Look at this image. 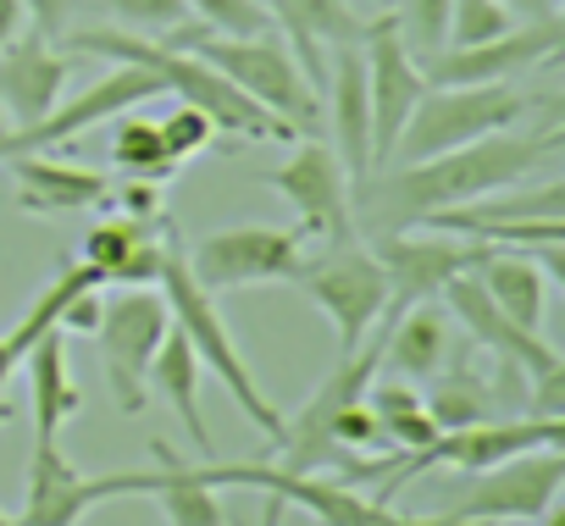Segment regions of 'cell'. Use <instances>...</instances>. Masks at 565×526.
<instances>
[{
    "label": "cell",
    "mask_w": 565,
    "mask_h": 526,
    "mask_svg": "<svg viewBox=\"0 0 565 526\" xmlns=\"http://www.w3.org/2000/svg\"><path fill=\"white\" fill-rule=\"evenodd\" d=\"M156 283H161V300H167V316H172V328L189 339V350L200 355V366L233 394V405L277 443L282 438V410L260 394V383H255V372L244 366V355L233 350V339H227V322H222V311H216V294H205L194 278H189V267H183V244H178V222L167 216L161 222V272H156Z\"/></svg>",
    "instance_id": "277c9868"
},
{
    "label": "cell",
    "mask_w": 565,
    "mask_h": 526,
    "mask_svg": "<svg viewBox=\"0 0 565 526\" xmlns=\"http://www.w3.org/2000/svg\"><path fill=\"white\" fill-rule=\"evenodd\" d=\"M537 526H565V504H559V498H554V504H548V509H543V515H537Z\"/></svg>",
    "instance_id": "7bdbcfd3"
},
{
    "label": "cell",
    "mask_w": 565,
    "mask_h": 526,
    "mask_svg": "<svg viewBox=\"0 0 565 526\" xmlns=\"http://www.w3.org/2000/svg\"><path fill=\"white\" fill-rule=\"evenodd\" d=\"M0 133H7V117H0Z\"/></svg>",
    "instance_id": "7dc6e473"
},
{
    "label": "cell",
    "mask_w": 565,
    "mask_h": 526,
    "mask_svg": "<svg viewBox=\"0 0 565 526\" xmlns=\"http://www.w3.org/2000/svg\"><path fill=\"white\" fill-rule=\"evenodd\" d=\"M366 405L377 410V427H383V443L388 449H422L427 438H438L433 416H427V399L411 388V383H366Z\"/></svg>",
    "instance_id": "f546056e"
},
{
    "label": "cell",
    "mask_w": 565,
    "mask_h": 526,
    "mask_svg": "<svg viewBox=\"0 0 565 526\" xmlns=\"http://www.w3.org/2000/svg\"><path fill=\"white\" fill-rule=\"evenodd\" d=\"M183 7H189V18H200L211 34L244 40V34H266V29H271V18H266L260 0H183Z\"/></svg>",
    "instance_id": "836d02e7"
},
{
    "label": "cell",
    "mask_w": 565,
    "mask_h": 526,
    "mask_svg": "<svg viewBox=\"0 0 565 526\" xmlns=\"http://www.w3.org/2000/svg\"><path fill=\"white\" fill-rule=\"evenodd\" d=\"M172 316H167V300L150 294V289H117L100 300V328H95V344H100V366H106V388L117 399L122 416H139L150 405V361L167 339Z\"/></svg>",
    "instance_id": "30bf717a"
},
{
    "label": "cell",
    "mask_w": 565,
    "mask_h": 526,
    "mask_svg": "<svg viewBox=\"0 0 565 526\" xmlns=\"http://www.w3.org/2000/svg\"><path fill=\"white\" fill-rule=\"evenodd\" d=\"M111 205L122 216H139V222H156L167 205H161V183H145V178H128L122 189H111Z\"/></svg>",
    "instance_id": "f35d334b"
},
{
    "label": "cell",
    "mask_w": 565,
    "mask_h": 526,
    "mask_svg": "<svg viewBox=\"0 0 565 526\" xmlns=\"http://www.w3.org/2000/svg\"><path fill=\"white\" fill-rule=\"evenodd\" d=\"M333 438H339V449H350V454H366V449L383 443V427H377V410L366 405V394L350 399V405L333 416Z\"/></svg>",
    "instance_id": "8d00e7d4"
},
{
    "label": "cell",
    "mask_w": 565,
    "mask_h": 526,
    "mask_svg": "<svg viewBox=\"0 0 565 526\" xmlns=\"http://www.w3.org/2000/svg\"><path fill=\"white\" fill-rule=\"evenodd\" d=\"M306 260V233L300 227H216L194 249H183V267L205 294H233L249 283H289Z\"/></svg>",
    "instance_id": "9c48e42d"
},
{
    "label": "cell",
    "mask_w": 565,
    "mask_h": 526,
    "mask_svg": "<svg viewBox=\"0 0 565 526\" xmlns=\"http://www.w3.org/2000/svg\"><path fill=\"white\" fill-rule=\"evenodd\" d=\"M62 45L78 51V56H106V62L150 67L167 95H178L183 106H200V111L216 122V133H227V139H255V144H295V139H300L289 122L271 117L260 100H249L244 89H233L216 67H205V62L189 56V51H167V45L150 40V34H128V29H122V34H117V29H67Z\"/></svg>",
    "instance_id": "7a4b0ae2"
},
{
    "label": "cell",
    "mask_w": 565,
    "mask_h": 526,
    "mask_svg": "<svg viewBox=\"0 0 565 526\" xmlns=\"http://www.w3.org/2000/svg\"><path fill=\"white\" fill-rule=\"evenodd\" d=\"M322 122H333V155L361 183L372 172V106H366V56L361 45L328 51V78H322Z\"/></svg>",
    "instance_id": "ffe728a7"
},
{
    "label": "cell",
    "mask_w": 565,
    "mask_h": 526,
    "mask_svg": "<svg viewBox=\"0 0 565 526\" xmlns=\"http://www.w3.org/2000/svg\"><path fill=\"white\" fill-rule=\"evenodd\" d=\"M200 377H205V366H200V355L189 350V339L178 333V328H167V339H161V350H156V361H150V394L156 399H167L172 405V416L183 421V432L194 438V449H200V460H216V443H211V427H205V416H200Z\"/></svg>",
    "instance_id": "484cf974"
},
{
    "label": "cell",
    "mask_w": 565,
    "mask_h": 526,
    "mask_svg": "<svg viewBox=\"0 0 565 526\" xmlns=\"http://www.w3.org/2000/svg\"><path fill=\"white\" fill-rule=\"evenodd\" d=\"M150 454H156L150 504L172 526H227L222 487L211 482V460H178V449H167V443H150Z\"/></svg>",
    "instance_id": "cb8c5ba5"
},
{
    "label": "cell",
    "mask_w": 565,
    "mask_h": 526,
    "mask_svg": "<svg viewBox=\"0 0 565 526\" xmlns=\"http://www.w3.org/2000/svg\"><path fill=\"white\" fill-rule=\"evenodd\" d=\"M100 289H84V294H73L67 300V311H62V322H56V333H95L100 328Z\"/></svg>",
    "instance_id": "ab89813d"
},
{
    "label": "cell",
    "mask_w": 565,
    "mask_h": 526,
    "mask_svg": "<svg viewBox=\"0 0 565 526\" xmlns=\"http://www.w3.org/2000/svg\"><path fill=\"white\" fill-rule=\"evenodd\" d=\"M515 29V12L504 0H449V29H444V45H482L493 34Z\"/></svg>",
    "instance_id": "1f68e13d"
},
{
    "label": "cell",
    "mask_w": 565,
    "mask_h": 526,
    "mask_svg": "<svg viewBox=\"0 0 565 526\" xmlns=\"http://www.w3.org/2000/svg\"><path fill=\"white\" fill-rule=\"evenodd\" d=\"M156 95H167V89H161V78H156L150 67L117 62V67L100 73L84 95L56 100L40 122H29V128H18V133H0V161L34 155V150H62V144H73L78 133H89V128H100V122H111V117H122V111L156 100Z\"/></svg>",
    "instance_id": "4fadbf2b"
},
{
    "label": "cell",
    "mask_w": 565,
    "mask_h": 526,
    "mask_svg": "<svg viewBox=\"0 0 565 526\" xmlns=\"http://www.w3.org/2000/svg\"><path fill=\"white\" fill-rule=\"evenodd\" d=\"M427 383H433V388H427L422 399H427V416H433V427H438V432L499 416V388H493L488 377H477L471 366H449V372L438 366Z\"/></svg>",
    "instance_id": "f1b7e54d"
},
{
    "label": "cell",
    "mask_w": 565,
    "mask_h": 526,
    "mask_svg": "<svg viewBox=\"0 0 565 526\" xmlns=\"http://www.w3.org/2000/svg\"><path fill=\"white\" fill-rule=\"evenodd\" d=\"M100 12H111L117 23H128V34H161V29H172V23H183L189 18V7L183 0H95Z\"/></svg>",
    "instance_id": "d590c367"
},
{
    "label": "cell",
    "mask_w": 565,
    "mask_h": 526,
    "mask_svg": "<svg viewBox=\"0 0 565 526\" xmlns=\"http://www.w3.org/2000/svg\"><path fill=\"white\" fill-rule=\"evenodd\" d=\"M565 51V18L548 12V18H521L515 29L482 40V45H444L433 56H416L422 78L427 84H504L510 73H526V67H543Z\"/></svg>",
    "instance_id": "2e32d148"
},
{
    "label": "cell",
    "mask_w": 565,
    "mask_h": 526,
    "mask_svg": "<svg viewBox=\"0 0 565 526\" xmlns=\"http://www.w3.org/2000/svg\"><path fill=\"white\" fill-rule=\"evenodd\" d=\"M383 361L416 383H427L449 361V311L438 300H416L388 316L383 328Z\"/></svg>",
    "instance_id": "4316f807"
},
{
    "label": "cell",
    "mask_w": 565,
    "mask_h": 526,
    "mask_svg": "<svg viewBox=\"0 0 565 526\" xmlns=\"http://www.w3.org/2000/svg\"><path fill=\"white\" fill-rule=\"evenodd\" d=\"M29 410H34V438H62V427L84 410V394L67 372V333H45L29 355Z\"/></svg>",
    "instance_id": "83f0119b"
},
{
    "label": "cell",
    "mask_w": 565,
    "mask_h": 526,
    "mask_svg": "<svg viewBox=\"0 0 565 526\" xmlns=\"http://www.w3.org/2000/svg\"><path fill=\"white\" fill-rule=\"evenodd\" d=\"M260 183H271L282 200L295 205V227L306 238H322V244H344V238H361L355 227V205H350V172L339 167L333 144H322L317 133L311 139H295V155L260 172Z\"/></svg>",
    "instance_id": "5bb4252c"
},
{
    "label": "cell",
    "mask_w": 565,
    "mask_h": 526,
    "mask_svg": "<svg viewBox=\"0 0 565 526\" xmlns=\"http://www.w3.org/2000/svg\"><path fill=\"white\" fill-rule=\"evenodd\" d=\"M289 283L306 289V294L317 300V311L333 322V333H339V355L361 350L366 333H372V328L383 322V311H388V272L377 267L372 244H361V238L322 244L317 255L306 249L300 272H295Z\"/></svg>",
    "instance_id": "8992f818"
},
{
    "label": "cell",
    "mask_w": 565,
    "mask_h": 526,
    "mask_svg": "<svg viewBox=\"0 0 565 526\" xmlns=\"http://www.w3.org/2000/svg\"><path fill=\"white\" fill-rule=\"evenodd\" d=\"M227 526H255V520H249V515H227ZM260 526H266V520H260Z\"/></svg>",
    "instance_id": "ee69618b"
},
{
    "label": "cell",
    "mask_w": 565,
    "mask_h": 526,
    "mask_svg": "<svg viewBox=\"0 0 565 526\" xmlns=\"http://www.w3.org/2000/svg\"><path fill=\"white\" fill-rule=\"evenodd\" d=\"M482 294L499 305V316H510L526 333H543V311H548V278L537 267V249H488V260L477 267Z\"/></svg>",
    "instance_id": "d4e9b609"
},
{
    "label": "cell",
    "mask_w": 565,
    "mask_h": 526,
    "mask_svg": "<svg viewBox=\"0 0 565 526\" xmlns=\"http://www.w3.org/2000/svg\"><path fill=\"white\" fill-rule=\"evenodd\" d=\"M565 487V443L521 449L488 471H471V482L438 509L460 526H504V520H537Z\"/></svg>",
    "instance_id": "52a82bcc"
},
{
    "label": "cell",
    "mask_w": 565,
    "mask_h": 526,
    "mask_svg": "<svg viewBox=\"0 0 565 526\" xmlns=\"http://www.w3.org/2000/svg\"><path fill=\"white\" fill-rule=\"evenodd\" d=\"M161 139H167V155H172V161H194V155H205L222 133H216V122H211L200 106H183V100H178V111L161 122Z\"/></svg>",
    "instance_id": "e575fe53"
},
{
    "label": "cell",
    "mask_w": 565,
    "mask_h": 526,
    "mask_svg": "<svg viewBox=\"0 0 565 526\" xmlns=\"http://www.w3.org/2000/svg\"><path fill=\"white\" fill-rule=\"evenodd\" d=\"M504 7L521 18H548V12H559V0H504Z\"/></svg>",
    "instance_id": "b9f144b4"
},
{
    "label": "cell",
    "mask_w": 565,
    "mask_h": 526,
    "mask_svg": "<svg viewBox=\"0 0 565 526\" xmlns=\"http://www.w3.org/2000/svg\"><path fill=\"white\" fill-rule=\"evenodd\" d=\"M67 89V56L40 40V34H18L7 51H0V117H7V133L40 122Z\"/></svg>",
    "instance_id": "44dd1931"
},
{
    "label": "cell",
    "mask_w": 565,
    "mask_h": 526,
    "mask_svg": "<svg viewBox=\"0 0 565 526\" xmlns=\"http://www.w3.org/2000/svg\"><path fill=\"white\" fill-rule=\"evenodd\" d=\"M260 7H266L271 29H282V40H289L300 73L317 89L328 78V51L361 45L366 40V23H372V18H361L350 7V0H260Z\"/></svg>",
    "instance_id": "d6986e66"
},
{
    "label": "cell",
    "mask_w": 565,
    "mask_h": 526,
    "mask_svg": "<svg viewBox=\"0 0 565 526\" xmlns=\"http://www.w3.org/2000/svg\"><path fill=\"white\" fill-rule=\"evenodd\" d=\"M565 133L559 122L537 128V133H482L471 144H455L444 155L411 161V167H383L377 178L366 172L361 183H350V205H355V227L366 233H399L416 227L422 216L444 211V205H466L477 194L493 189H521L532 172H543L559 155Z\"/></svg>",
    "instance_id": "6da1fadb"
},
{
    "label": "cell",
    "mask_w": 565,
    "mask_h": 526,
    "mask_svg": "<svg viewBox=\"0 0 565 526\" xmlns=\"http://www.w3.org/2000/svg\"><path fill=\"white\" fill-rule=\"evenodd\" d=\"M526 95L515 84H427L416 111L405 117L388 167H411L427 155H444L455 144H471L482 133H499L526 117Z\"/></svg>",
    "instance_id": "5b68a950"
},
{
    "label": "cell",
    "mask_w": 565,
    "mask_h": 526,
    "mask_svg": "<svg viewBox=\"0 0 565 526\" xmlns=\"http://www.w3.org/2000/svg\"><path fill=\"white\" fill-rule=\"evenodd\" d=\"M161 222H167V211L156 222L111 211L106 222H95L84 233V260L100 272L106 289H145V283H156V272H161Z\"/></svg>",
    "instance_id": "7402d4cb"
},
{
    "label": "cell",
    "mask_w": 565,
    "mask_h": 526,
    "mask_svg": "<svg viewBox=\"0 0 565 526\" xmlns=\"http://www.w3.org/2000/svg\"><path fill=\"white\" fill-rule=\"evenodd\" d=\"M23 12H29V34L40 40H62L78 18V0H23Z\"/></svg>",
    "instance_id": "74e56055"
},
{
    "label": "cell",
    "mask_w": 565,
    "mask_h": 526,
    "mask_svg": "<svg viewBox=\"0 0 565 526\" xmlns=\"http://www.w3.org/2000/svg\"><path fill=\"white\" fill-rule=\"evenodd\" d=\"M156 40L167 51H189L205 67H216L233 89H244L249 100H260L271 117H282L300 139H311L322 128V89L300 73L295 51L282 45V40H271V34H244V40L211 34L200 18H183V23L161 29Z\"/></svg>",
    "instance_id": "3957f363"
},
{
    "label": "cell",
    "mask_w": 565,
    "mask_h": 526,
    "mask_svg": "<svg viewBox=\"0 0 565 526\" xmlns=\"http://www.w3.org/2000/svg\"><path fill=\"white\" fill-rule=\"evenodd\" d=\"M111 167H117L122 178L172 183L183 161H172V155H167L161 122H150V117H117V133H111Z\"/></svg>",
    "instance_id": "4dcf8cb0"
},
{
    "label": "cell",
    "mask_w": 565,
    "mask_h": 526,
    "mask_svg": "<svg viewBox=\"0 0 565 526\" xmlns=\"http://www.w3.org/2000/svg\"><path fill=\"white\" fill-rule=\"evenodd\" d=\"M444 311L466 328V339H471V344L493 350V355H499V366H515L521 377H537V372L559 366V350H554L543 333H526V328H515L510 316H499V305L482 294L477 272H460V278H449V283H444Z\"/></svg>",
    "instance_id": "ac0fdd59"
},
{
    "label": "cell",
    "mask_w": 565,
    "mask_h": 526,
    "mask_svg": "<svg viewBox=\"0 0 565 526\" xmlns=\"http://www.w3.org/2000/svg\"><path fill=\"white\" fill-rule=\"evenodd\" d=\"M0 526H18V515H7V509H0Z\"/></svg>",
    "instance_id": "f6af8a7d"
},
{
    "label": "cell",
    "mask_w": 565,
    "mask_h": 526,
    "mask_svg": "<svg viewBox=\"0 0 565 526\" xmlns=\"http://www.w3.org/2000/svg\"><path fill=\"white\" fill-rule=\"evenodd\" d=\"M416 227L433 233H455V238H482L493 249H543V244H565V178H548L537 189L521 194H477L466 205H444L433 216H422Z\"/></svg>",
    "instance_id": "ba28073f"
},
{
    "label": "cell",
    "mask_w": 565,
    "mask_h": 526,
    "mask_svg": "<svg viewBox=\"0 0 565 526\" xmlns=\"http://www.w3.org/2000/svg\"><path fill=\"white\" fill-rule=\"evenodd\" d=\"M377 366H383V339H377V344H361V350H350V355H339V366L317 383V394L300 405V416L282 421V438H277V460H271V465L295 471V476L322 471V465L339 471V465L350 460V449H339L333 416H339L350 399L366 394V383L377 377Z\"/></svg>",
    "instance_id": "7c38bea8"
},
{
    "label": "cell",
    "mask_w": 565,
    "mask_h": 526,
    "mask_svg": "<svg viewBox=\"0 0 565 526\" xmlns=\"http://www.w3.org/2000/svg\"><path fill=\"white\" fill-rule=\"evenodd\" d=\"M394 23L411 56H433L444 51V29H449V0H394Z\"/></svg>",
    "instance_id": "d6a6232c"
},
{
    "label": "cell",
    "mask_w": 565,
    "mask_h": 526,
    "mask_svg": "<svg viewBox=\"0 0 565 526\" xmlns=\"http://www.w3.org/2000/svg\"><path fill=\"white\" fill-rule=\"evenodd\" d=\"M377 7H383V12H388V7H394V0H377Z\"/></svg>",
    "instance_id": "bcb514c9"
},
{
    "label": "cell",
    "mask_w": 565,
    "mask_h": 526,
    "mask_svg": "<svg viewBox=\"0 0 565 526\" xmlns=\"http://www.w3.org/2000/svg\"><path fill=\"white\" fill-rule=\"evenodd\" d=\"M361 56H366V106H372V172L388 167L394 155V139L405 128V117L416 111L427 78L416 67V56L405 51L399 40V23L383 12L366 23V40H361Z\"/></svg>",
    "instance_id": "e0dca14e"
},
{
    "label": "cell",
    "mask_w": 565,
    "mask_h": 526,
    "mask_svg": "<svg viewBox=\"0 0 565 526\" xmlns=\"http://www.w3.org/2000/svg\"><path fill=\"white\" fill-rule=\"evenodd\" d=\"M18 178V211L29 216H62V211H100L111 205V178L95 167H67V161H45L34 155H12L7 161Z\"/></svg>",
    "instance_id": "603a6c76"
},
{
    "label": "cell",
    "mask_w": 565,
    "mask_h": 526,
    "mask_svg": "<svg viewBox=\"0 0 565 526\" xmlns=\"http://www.w3.org/2000/svg\"><path fill=\"white\" fill-rule=\"evenodd\" d=\"M18 34H29V12H23V0H0V51H7Z\"/></svg>",
    "instance_id": "60d3db41"
},
{
    "label": "cell",
    "mask_w": 565,
    "mask_h": 526,
    "mask_svg": "<svg viewBox=\"0 0 565 526\" xmlns=\"http://www.w3.org/2000/svg\"><path fill=\"white\" fill-rule=\"evenodd\" d=\"M111 498H150V465L89 476L62 454V438H34L18 526H78L95 504H111Z\"/></svg>",
    "instance_id": "8fae6325"
},
{
    "label": "cell",
    "mask_w": 565,
    "mask_h": 526,
    "mask_svg": "<svg viewBox=\"0 0 565 526\" xmlns=\"http://www.w3.org/2000/svg\"><path fill=\"white\" fill-rule=\"evenodd\" d=\"M488 249L493 244H482V238H455V233H433V227L427 233H405V227L399 233H377L372 255H377V267L388 272V311L383 316H394V311H405L416 300H438L449 278L482 267Z\"/></svg>",
    "instance_id": "9a60e30c"
}]
</instances>
